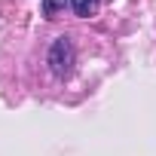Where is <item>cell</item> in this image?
I'll list each match as a JSON object with an SVG mask.
<instances>
[{"label":"cell","mask_w":156,"mask_h":156,"mask_svg":"<svg viewBox=\"0 0 156 156\" xmlns=\"http://www.w3.org/2000/svg\"><path fill=\"white\" fill-rule=\"evenodd\" d=\"M70 6H73V12L80 16V19H89V16H95V12H98L101 0H70Z\"/></svg>","instance_id":"cell-2"},{"label":"cell","mask_w":156,"mask_h":156,"mask_svg":"<svg viewBox=\"0 0 156 156\" xmlns=\"http://www.w3.org/2000/svg\"><path fill=\"white\" fill-rule=\"evenodd\" d=\"M64 6H67V0H43V16L46 19H55Z\"/></svg>","instance_id":"cell-3"},{"label":"cell","mask_w":156,"mask_h":156,"mask_svg":"<svg viewBox=\"0 0 156 156\" xmlns=\"http://www.w3.org/2000/svg\"><path fill=\"white\" fill-rule=\"evenodd\" d=\"M73 43L67 37H55V43L49 46V67L55 76H67L70 67H73Z\"/></svg>","instance_id":"cell-1"}]
</instances>
